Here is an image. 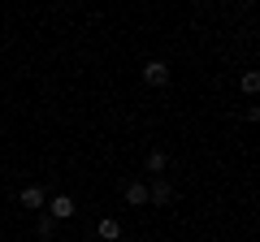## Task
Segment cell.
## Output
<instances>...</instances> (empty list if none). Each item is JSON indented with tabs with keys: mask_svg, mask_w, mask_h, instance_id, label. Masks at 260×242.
<instances>
[{
	"mask_svg": "<svg viewBox=\"0 0 260 242\" xmlns=\"http://www.w3.org/2000/svg\"><path fill=\"white\" fill-rule=\"evenodd\" d=\"M74 212H78V208H74L70 195H52V199H48V216H52V221H70Z\"/></svg>",
	"mask_w": 260,
	"mask_h": 242,
	"instance_id": "6da1fadb",
	"label": "cell"
},
{
	"mask_svg": "<svg viewBox=\"0 0 260 242\" xmlns=\"http://www.w3.org/2000/svg\"><path fill=\"white\" fill-rule=\"evenodd\" d=\"M143 83L148 87H165L169 83V65L165 61H148V65H143Z\"/></svg>",
	"mask_w": 260,
	"mask_h": 242,
	"instance_id": "7a4b0ae2",
	"label": "cell"
},
{
	"mask_svg": "<svg viewBox=\"0 0 260 242\" xmlns=\"http://www.w3.org/2000/svg\"><path fill=\"white\" fill-rule=\"evenodd\" d=\"M121 195H126L130 208H143V204H148V186H143V182H126V190H121Z\"/></svg>",
	"mask_w": 260,
	"mask_h": 242,
	"instance_id": "3957f363",
	"label": "cell"
},
{
	"mask_svg": "<svg viewBox=\"0 0 260 242\" xmlns=\"http://www.w3.org/2000/svg\"><path fill=\"white\" fill-rule=\"evenodd\" d=\"M169 199H174V186H169V182H152V186H148V204H160V208H165Z\"/></svg>",
	"mask_w": 260,
	"mask_h": 242,
	"instance_id": "277c9868",
	"label": "cell"
},
{
	"mask_svg": "<svg viewBox=\"0 0 260 242\" xmlns=\"http://www.w3.org/2000/svg\"><path fill=\"white\" fill-rule=\"evenodd\" d=\"M44 204H48V199H44V190H39V186H26V190H22V208H26V212H39Z\"/></svg>",
	"mask_w": 260,
	"mask_h": 242,
	"instance_id": "5b68a950",
	"label": "cell"
},
{
	"mask_svg": "<svg viewBox=\"0 0 260 242\" xmlns=\"http://www.w3.org/2000/svg\"><path fill=\"white\" fill-rule=\"evenodd\" d=\"M95 233H100V242H113V238H121V225L113 221V216H104V221L95 225Z\"/></svg>",
	"mask_w": 260,
	"mask_h": 242,
	"instance_id": "8992f818",
	"label": "cell"
},
{
	"mask_svg": "<svg viewBox=\"0 0 260 242\" xmlns=\"http://www.w3.org/2000/svg\"><path fill=\"white\" fill-rule=\"evenodd\" d=\"M165 165H169L165 151H152V156H148V173H165Z\"/></svg>",
	"mask_w": 260,
	"mask_h": 242,
	"instance_id": "52a82bcc",
	"label": "cell"
},
{
	"mask_svg": "<svg viewBox=\"0 0 260 242\" xmlns=\"http://www.w3.org/2000/svg\"><path fill=\"white\" fill-rule=\"evenodd\" d=\"M35 233H39V238H52V233H56V221H52V216H39V221H35Z\"/></svg>",
	"mask_w": 260,
	"mask_h": 242,
	"instance_id": "ba28073f",
	"label": "cell"
},
{
	"mask_svg": "<svg viewBox=\"0 0 260 242\" xmlns=\"http://www.w3.org/2000/svg\"><path fill=\"white\" fill-rule=\"evenodd\" d=\"M243 91H247V95L260 91V74H256V69H247V74H243Z\"/></svg>",
	"mask_w": 260,
	"mask_h": 242,
	"instance_id": "9c48e42d",
	"label": "cell"
}]
</instances>
